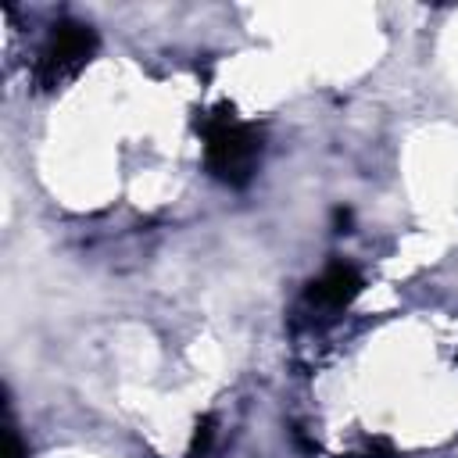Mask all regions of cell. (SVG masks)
<instances>
[{
  "label": "cell",
  "mask_w": 458,
  "mask_h": 458,
  "mask_svg": "<svg viewBox=\"0 0 458 458\" xmlns=\"http://www.w3.org/2000/svg\"><path fill=\"white\" fill-rule=\"evenodd\" d=\"M204 132V165L225 186H247L261 165V129L236 118L233 104H218L211 114L197 122Z\"/></svg>",
  "instance_id": "1"
},
{
  "label": "cell",
  "mask_w": 458,
  "mask_h": 458,
  "mask_svg": "<svg viewBox=\"0 0 458 458\" xmlns=\"http://www.w3.org/2000/svg\"><path fill=\"white\" fill-rule=\"evenodd\" d=\"M97 54V32L82 21H57L47 47L39 50V61H36V82L43 89H57L61 82L75 79L89 57Z\"/></svg>",
  "instance_id": "2"
},
{
  "label": "cell",
  "mask_w": 458,
  "mask_h": 458,
  "mask_svg": "<svg viewBox=\"0 0 458 458\" xmlns=\"http://www.w3.org/2000/svg\"><path fill=\"white\" fill-rule=\"evenodd\" d=\"M361 286H365V279H361V272L354 265L333 261V265H326V272L318 279L308 283L304 301L322 308V311H340V308H347L361 293Z\"/></svg>",
  "instance_id": "3"
},
{
  "label": "cell",
  "mask_w": 458,
  "mask_h": 458,
  "mask_svg": "<svg viewBox=\"0 0 458 458\" xmlns=\"http://www.w3.org/2000/svg\"><path fill=\"white\" fill-rule=\"evenodd\" d=\"M211 419H200L197 422V433H193V444H190V454H204L208 451V444H211Z\"/></svg>",
  "instance_id": "4"
},
{
  "label": "cell",
  "mask_w": 458,
  "mask_h": 458,
  "mask_svg": "<svg viewBox=\"0 0 458 458\" xmlns=\"http://www.w3.org/2000/svg\"><path fill=\"white\" fill-rule=\"evenodd\" d=\"M7 458H25L21 440H18V433H14V426H11V422H7Z\"/></svg>",
  "instance_id": "5"
},
{
  "label": "cell",
  "mask_w": 458,
  "mask_h": 458,
  "mask_svg": "<svg viewBox=\"0 0 458 458\" xmlns=\"http://www.w3.org/2000/svg\"><path fill=\"white\" fill-rule=\"evenodd\" d=\"M336 233H351V211H336Z\"/></svg>",
  "instance_id": "6"
}]
</instances>
